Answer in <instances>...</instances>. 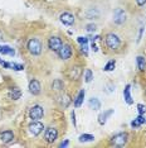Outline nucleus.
<instances>
[{"label": "nucleus", "mask_w": 146, "mask_h": 148, "mask_svg": "<svg viewBox=\"0 0 146 148\" xmlns=\"http://www.w3.org/2000/svg\"><path fill=\"white\" fill-rule=\"evenodd\" d=\"M44 115V109L41 105H33L29 110V116L32 120H39Z\"/></svg>", "instance_id": "423d86ee"}, {"label": "nucleus", "mask_w": 146, "mask_h": 148, "mask_svg": "<svg viewBox=\"0 0 146 148\" xmlns=\"http://www.w3.org/2000/svg\"><path fill=\"white\" fill-rule=\"evenodd\" d=\"M84 95H86V91H84V90H81V91L78 92L77 97H76L74 101H73V105H74V108L82 106V104H83V99H84Z\"/></svg>", "instance_id": "f3484780"}, {"label": "nucleus", "mask_w": 146, "mask_h": 148, "mask_svg": "<svg viewBox=\"0 0 146 148\" xmlns=\"http://www.w3.org/2000/svg\"><path fill=\"white\" fill-rule=\"evenodd\" d=\"M43 130H44V125H43V123L38 122V120H33V123L28 125V132L32 137H38Z\"/></svg>", "instance_id": "20e7f679"}, {"label": "nucleus", "mask_w": 146, "mask_h": 148, "mask_svg": "<svg viewBox=\"0 0 146 148\" xmlns=\"http://www.w3.org/2000/svg\"><path fill=\"white\" fill-rule=\"evenodd\" d=\"M59 21H61L64 25H73L74 24V15L71 14L69 12H64L59 15Z\"/></svg>", "instance_id": "9d476101"}, {"label": "nucleus", "mask_w": 146, "mask_h": 148, "mask_svg": "<svg viewBox=\"0 0 146 148\" xmlns=\"http://www.w3.org/2000/svg\"><path fill=\"white\" fill-rule=\"evenodd\" d=\"M11 69L15 70V71H22V70H24V66H23V65H19V63L13 62V63H11Z\"/></svg>", "instance_id": "c85d7f7f"}, {"label": "nucleus", "mask_w": 146, "mask_h": 148, "mask_svg": "<svg viewBox=\"0 0 146 148\" xmlns=\"http://www.w3.org/2000/svg\"><path fill=\"white\" fill-rule=\"evenodd\" d=\"M26 48H28L30 55L39 56L43 51V43L39 38H30L26 43Z\"/></svg>", "instance_id": "f257e3e1"}, {"label": "nucleus", "mask_w": 146, "mask_h": 148, "mask_svg": "<svg viewBox=\"0 0 146 148\" xmlns=\"http://www.w3.org/2000/svg\"><path fill=\"white\" fill-rule=\"evenodd\" d=\"M136 3H137L139 6H144L146 4V0H136Z\"/></svg>", "instance_id": "f704fd0d"}, {"label": "nucleus", "mask_w": 146, "mask_h": 148, "mask_svg": "<svg viewBox=\"0 0 146 148\" xmlns=\"http://www.w3.org/2000/svg\"><path fill=\"white\" fill-rule=\"evenodd\" d=\"M92 79H93V72H92L91 70H86V72H84V81L88 84V82L92 81Z\"/></svg>", "instance_id": "a878e982"}, {"label": "nucleus", "mask_w": 146, "mask_h": 148, "mask_svg": "<svg viewBox=\"0 0 146 148\" xmlns=\"http://www.w3.org/2000/svg\"><path fill=\"white\" fill-rule=\"evenodd\" d=\"M137 110H139V114H145L146 113V105L137 104Z\"/></svg>", "instance_id": "7c9ffc66"}, {"label": "nucleus", "mask_w": 146, "mask_h": 148, "mask_svg": "<svg viewBox=\"0 0 146 148\" xmlns=\"http://www.w3.org/2000/svg\"><path fill=\"white\" fill-rule=\"evenodd\" d=\"M112 114H114V109H110V110H107V112L101 113L98 115V123L101 124V125H105L106 122H107V118L110 115H112Z\"/></svg>", "instance_id": "dca6fc26"}, {"label": "nucleus", "mask_w": 146, "mask_h": 148, "mask_svg": "<svg viewBox=\"0 0 146 148\" xmlns=\"http://www.w3.org/2000/svg\"><path fill=\"white\" fill-rule=\"evenodd\" d=\"M78 140L81 143H87V142H92V140H95V137L92 136V134H81V136L78 137Z\"/></svg>", "instance_id": "5701e85b"}, {"label": "nucleus", "mask_w": 146, "mask_h": 148, "mask_svg": "<svg viewBox=\"0 0 146 148\" xmlns=\"http://www.w3.org/2000/svg\"><path fill=\"white\" fill-rule=\"evenodd\" d=\"M96 29H97V27H96V24H93V23H91V24H87V25H86V31L89 32V33H91V32H95Z\"/></svg>", "instance_id": "c756f323"}, {"label": "nucleus", "mask_w": 146, "mask_h": 148, "mask_svg": "<svg viewBox=\"0 0 146 148\" xmlns=\"http://www.w3.org/2000/svg\"><path fill=\"white\" fill-rule=\"evenodd\" d=\"M62 45H63L62 39L59 38V37H57V36H52L51 38L48 39V48L51 49V51H53V52H58L59 48L62 47Z\"/></svg>", "instance_id": "6e6552de"}, {"label": "nucleus", "mask_w": 146, "mask_h": 148, "mask_svg": "<svg viewBox=\"0 0 146 148\" xmlns=\"http://www.w3.org/2000/svg\"><path fill=\"white\" fill-rule=\"evenodd\" d=\"M71 118H72V123H73V125L74 127H77V123H76V113H74V110L71 113Z\"/></svg>", "instance_id": "473e14b6"}, {"label": "nucleus", "mask_w": 146, "mask_h": 148, "mask_svg": "<svg viewBox=\"0 0 146 148\" xmlns=\"http://www.w3.org/2000/svg\"><path fill=\"white\" fill-rule=\"evenodd\" d=\"M41 89H42V86L38 80H35V79L30 80V82H29V92L32 95H39L41 94Z\"/></svg>", "instance_id": "9b49d317"}, {"label": "nucleus", "mask_w": 146, "mask_h": 148, "mask_svg": "<svg viewBox=\"0 0 146 148\" xmlns=\"http://www.w3.org/2000/svg\"><path fill=\"white\" fill-rule=\"evenodd\" d=\"M98 15H99V14H98V12H97V10H95V9H91V10H88V12H87V18H88V19H93V18H95V19H97V18H98Z\"/></svg>", "instance_id": "bb28decb"}, {"label": "nucleus", "mask_w": 146, "mask_h": 148, "mask_svg": "<svg viewBox=\"0 0 146 148\" xmlns=\"http://www.w3.org/2000/svg\"><path fill=\"white\" fill-rule=\"evenodd\" d=\"M91 48L93 49V52H97V51H98V47H97V45H96L95 42H92V45H91Z\"/></svg>", "instance_id": "c9c22d12"}, {"label": "nucleus", "mask_w": 146, "mask_h": 148, "mask_svg": "<svg viewBox=\"0 0 146 148\" xmlns=\"http://www.w3.org/2000/svg\"><path fill=\"white\" fill-rule=\"evenodd\" d=\"M58 138V130L53 127H49L44 132V139L47 143H54Z\"/></svg>", "instance_id": "0eeeda50"}, {"label": "nucleus", "mask_w": 146, "mask_h": 148, "mask_svg": "<svg viewBox=\"0 0 146 148\" xmlns=\"http://www.w3.org/2000/svg\"><path fill=\"white\" fill-rule=\"evenodd\" d=\"M105 43H106V46H107L108 49L116 51V49L120 48L121 39H120V37L117 34H115V33H107L105 37Z\"/></svg>", "instance_id": "f03ea898"}, {"label": "nucleus", "mask_w": 146, "mask_h": 148, "mask_svg": "<svg viewBox=\"0 0 146 148\" xmlns=\"http://www.w3.org/2000/svg\"><path fill=\"white\" fill-rule=\"evenodd\" d=\"M145 123H146V122H145Z\"/></svg>", "instance_id": "4c0bfd02"}, {"label": "nucleus", "mask_w": 146, "mask_h": 148, "mask_svg": "<svg viewBox=\"0 0 146 148\" xmlns=\"http://www.w3.org/2000/svg\"><path fill=\"white\" fill-rule=\"evenodd\" d=\"M127 142H128V134L126 132L117 133L111 138V146L114 147H125Z\"/></svg>", "instance_id": "7ed1b4c3"}, {"label": "nucleus", "mask_w": 146, "mask_h": 148, "mask_svg": "<svg viewBox=\"0 0 146 148\" xmlns=\"http://www.w3.org/2000/svg\"><path fill=\"white\" fill-rule=\"evenodd\" d=\"M57 101L62 108H67L69 104H71V97L68 95H66V94H61V95L57 97Z\"/></svg>", "instance_id": "2eb2a0df"}, {"label": "nucleus", "mask_w": 146, "mask_h": 148, "mask_svg": "<svg viewBox=\"0 0 146 148\" xmlns=\"http://www.w3.org/2000/svg\"><path fill=\"white\" fill-rule=\"evenodd\" d=\"M0 139L4 144H9L10 142H13L14 139V133L13 130H4V132L0 133Z\"/></svg>", "instance_id": "f8f14e48"}, {"label": "nucleus", "mask_w": 146, "mask_h": 148, "mask_svg": "<svg viewBox=\"0 0 146 148\" xmlns=\"http://www.w3.org/2000/svg\"><path fill=\"white\" fill-rule=\"evenodd\" d=\"M81 52L83 53L84 56L88 55V43H82L81 45Z\"/></svg>", "instance_id": "cd10ccee"}, {"label": "nucleus", "mask_w": 146, "mask_h": 148, "mask_svg": "<svg viewBox=\"0 0 146 148\" xmlns=\"http://www.w3.org/2000/svg\"><path fill=\"white\" fill-rule=\"evenodd\" d=\"M68 144H69V140L68 139H66V140H63V142L59 144V148H64V147H68Z\"/></svg>", "instance_id": "72a5a7b5"}, {"label": "nucleus", "mask_w": 146, "mask_h": 148, "mask_svg": "<svg viewBox=\"0 0 146 148\" xmlns=\"http://www.w3.org/2000/svg\"><path fill=\"white\" fill-rule=\"evenodd\" d=\"M126 22V13L124 9H121V8H117V9H115V12H114V23L115 24H117V25H121V24H124V23Z\"/></svg>", "instance_id": "1a4fd4ad"}, {"label": "nucleus", "mask_w": 146, "mask_h": 148, "mask_svg": "<svg viewBox=\"0 0 146 148\" xmlns=\"http://www.w3.org/2000/svg\"><path fill=\"white\" fill-rule=\"evenodd\" d=\"M115 66H116V61H115V60H111V61H108V62L105 65L103 71H106V72L114 71V70H115Z\"/></svg>", "instance_id": "b1692460"}, {"label": "nucleus", "mask_w": 146, "mask_h": 148, "mask_svg": "<svg viewBox=\"0 0 146 148\" xmlns=\"http://www.w3.org/2000/svg\"><path fill=\"white\" fill-rule=\"evenodd\" d=\"M145 122H146V118L144 116V114H140V115L136 118V119H134L131 122V127L132 128H140Z\"/></svg>", "instance_id": "a211bd4d"}, {"label": "nucleus", "mask_w": 146, "mask_h": 148, "mask_svg": "<svg viewBox=\"0 0 146 148\" xmlns=\"http://www.w3.org/2000/svg\"><path fill=\"white\" fill-rule=\"evenodd\" d=\"M124 99L125 101L128 104V105H132L134 104V99L131 96V85H126L124 89Z\"/></svg>", "instance_id": "4468645a"}, {"label": "nucleus", "mask_w": 146, "mask_h": 148, "mask_svg": "<svg viewBox=\"0 0 146 148\" xmlns=\"http://www.w3.org/2000/svg\"><path fill=\"white\" fill-rule=\"evenodd\" d=\"M136 63H137V67L140 71H145L146 70V60L144 56H137L136 57Z\"/></svg>", "instance_id": "412c9836"}, {"label": "nucleus", "mask_w": 146, "mask_h": 148, "mask_svg": "<svg viewBox=\"0 0 146 148\" xmlns=\"http://www.w3.org/2000/svg\"><path fill=\"white\" fill-rule=\"evenodd\" d=\"M88 105H89L91 109H93V110H99L101 109V101H99L97 97H91L89 101H88Z\"/></svg>", "instance_id": "aec40b11"}, {"label": "nucleus", "mask_w": 146, "mask_h": 148, "mask_svg": "<svg viewBox=\"0 0 146 148\" xmlns=\"http://www.w3.org/2000/svg\"><path fill=\"white\" fill-rule=\"evenodd\" d=\"M142 33H144V28H140V32H139V38H137V43L141 41V37H142Z\"/></svg>", "instance_id": "e433bc0d"}, {"label": "nucleus", "mask_w": 146, "mask_h": 148, "mask_svg": "<svg viewBox=\"0 0 146 148\" xmlns=\"http://www.w3.org/2000/svg\"><path fill=\"white\" fill-rule=\"evenodd\" d=\"M77 42L79 43V45H82V43H88V38L87 37H78Z\"/></svg>", "instance_id": "2f4dec72"}, {"label": "nucleus", "mask_w": 146, "mask_h": 148, "mask_svg": "<svg viewBox=\"0 0 146 148\" xmlns=\"http://www.w3.org/2000/svg\"><path fill=\"white\" fill-rule=\"evenodd\" d=\"M9 96H10L13 100H18L19 97L22 96V92H20V90H19L18 87H14V89L11 90V92H10V95Z\"/></svg>", "instance_id": "393cba45"}, {"label": "nucleus", "mask_w": 146, "mask_h": 148, "mask_svg": "<svg viewBox=\"0 0 146 148\" xmlns=\"http://www.w3.org/2000/svg\"><path fill=\"white\" fill-rule=\"evenodd\" d=\"M58 53V56H59V58L61 60H69L72 57V53H73V49H72V47L71 45H68V43H64V45H62V47L59 48V51L57 52Z\"/></svg>", "instance_id": "39448f33"}, {"label": "nucleus", "mask_w": 146, "mask_h": 148, "mask_svg": "<svg viewBox=\"0 0 146 148\" xmlns=\"http://www.w3.org/2000/svg\"><path fill=\"white\" fill-rule=\"evenodd\" d=\"M0 53L3 56H14L15 51L9 46H0Z\"/></svg>", "instance_id": "6ab92c4d"}, {"label": "nucleus", "mask_w": 146, "mask_h": 148, "mask_svg": "<svg viewBox=\"0 0 146 148\" xmlns=\"http://www.w3.org/2000/svg\"><path fill=\"white\" fill-rule=\"evenodd\" d=\"M63 87H64V84H63V81L62 80H59V79L54 80L53 84H52V89L54 90V91H62Z\"/></svg>", "instance_id": "4be33fe9"}, {"label": "nucleus", "mask_w": 146, "mask_h": 148, "mask_svg": "<svg viewBox=\"0 0 146 148\" xmlns=\"http://www.w3.org/2000/svg\"><path fill=\"white\" fill-rule=\"evenodd\" d=\"M82 75V67L79 66H74L71 69V71H69V79L71 80H78L79 77Z\"/></svg>", "instance_id": "ddd939ff"}]
</instances>
